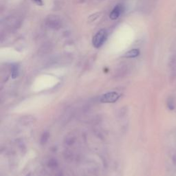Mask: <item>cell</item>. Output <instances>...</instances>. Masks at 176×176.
<instances>
[{
    "label": "cell",
    "mask_w": 176,
    "mask_h": 176,
    "mask_svg": "<svg viewBox=\"0 0 176 176\" xmlns=\"http://www.w3.org/2000/svg\"><path fill=\"white\" fill-rule=\"evenodd\" d=\"M46 24L48 28L52 29H59L61 27V20L57 15H49L46 20Z\"/></svg>",
    "instance_id": "7a4b0ae2"
},
{
    "label": "cell",
    "mask_w": 176,
    "mask_h": 176,
    "mask_svg": "<svg viewBox=\"0 0 176 176\" xmlns=\"http://www.w3.org/2000/svg\"><path fill=\"white\" fill-rule=\"evenodd\" d=\"M123 10V7L122 5L118 4L116 6L115 8L113 9L112 11L111 12L110 15H109V17H110L111 19L112 20H115V19H118L119 17V16L120 15V14L122 13Z\"/></svg>",
    "instance_id": "277c9868"
},
{
    "label": "cell",
    "mask_w": 176,
    "mask_h": 176,
    "mask_svg": "<svg viewBox=\"0 0 176 176\" xmlns=\"http://www.w3.org/2000/svg\"><path fill=\"white\" fill-rule=\"evenodd\" d=\"M34 1H35V2L37 3V5H39V6H42L43 5L42 0H34Z\"/></svg>",
    "instance_id": "52a82bcc"
},
{
    "label": "cell",
    "mask_w": 176,
    "mask_h": 176,
    "mask_svg": "<svg viewBox=\"0 0 176 176\" xmlns=\"http://www.w3.org/2000/svg\"><path fill=\"white\" fill-rule=\"evenodd\" d=\"M107 37V32L105 30H100L95 35L92 39V44L94 48H99L103 46Z\"/></svg>",
    "instance_id": "6da1fadb"
},
{
    "label": "cell",
    "mask_w": 176,
    "mask_h": 176,
    "mask_svg": "<svg viewBox=\"0 0 176 176\" xmlns=\"http://www.w3.org/2000/svg\"><path fill=\"white\" fill-rule=\"evenodd\" d=\"M140 55V51L138 49H133L129 50L127 53L124 55V57L127 58H134V57H138Z\"/></svg>",
    "instance_id": "5b68a950"
},
{
    "label": "cell",
    "mask_w": 176,
    "mask_h": 176,
    "mask_svg": "<svg viewBox=\"0 0 176 176\" xmlns=\"http://www.w3.org/2000/svg\"><path fill=\"white\" fill-rule=\"evenodd\" d=\"M119 97L120 96L118 93L112 91L103 95L100 100L102 103H114L119 98Z\"/></svg>",
    "instance_id": "3957f363"
},
{
    "label": "cell",
    "mask_w": 176,
    "mask_h": 176,
    "mask_svg": "<svg viewBox=\"0 0 176 176\" xmlns=\"http://www.w3.org/2000/svg\"><path fill=\"white\" fill-rule=\"evenodd\" d=\"M19 74V70H18V67L17 65H13L12 67V78H17Z\"/></svg>",
    "instance_id": "8992f818"
}]
</instances>
